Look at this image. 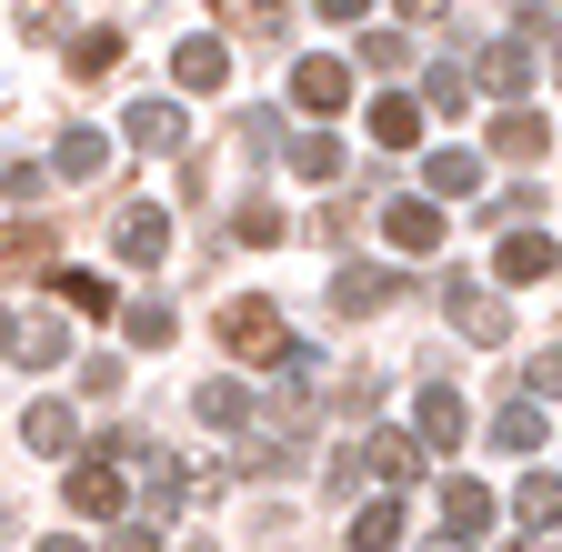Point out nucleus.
Masks as SVG:
<instances>
[{"mask_svg":"<svg viewBox=\"0 0 562 552\" xmlns=\"http://www.w3.org/2000/svg\"><path fill=\"white\" fill-rule=\"evenodd\" d=\"M222 341H232L241 362H271L281 341H292V331H281V302H271V292H232V302H222Z\"/></svg>","mask_w":562,"mask_h":552,"instance_id":"nucleus-1","label":"nucleus"},{"mask_svg":"<svg viewBox=\"0 0 562 552\" xmlns=\"http://www.w3.org/2000/svg\"><path fill=\"white\" fill-rule=\"evenodd\" d=\"M442 312H452V331H462V341H513L503 292H492V282H472V271H452V282H442Z\"/></svg>","mask_w":562,"mask_h":552,"instance_id":"nucleus-2","label":"nucleus"},{"mask_svg":"<svg viewBox=\"0 0 562 552\" xmlns=\"http://www.w3.org/2000/svg\"><path fill=\"white\" fill-rule=\"evenodd\" d=\"M111 251H121L131 271H151V261L171 251V212H161V201H121V222H111Z\"/></svg>","mask_w":562,"mask_h":552,"instance_id":"nucleus-3","label":"nucleus"},{"mask_svg":"<svg viewBox=\"0 0 562 552\" xmlns=\"http://www.w3.org/2000/svg\"><path fill=\"white\" fill-rule=\"evenodd\" d=\"M121 503H131L121 452H111V462H70V512H81V522H121Z\"/></svg>","mask_w":562,"mask_h":552,"instance_id":"nucleus-4","label":"nucleus"},{"mask_svg":"<svg viewBox=\"0 0 562 552\" xmlns=\"http://www.w3.org/2000/svg\"><path fill=\"white\" fill-rule=\"evenodd\" d=\"M542 142H552V121H542V111H522V101H503V111H492V161L532 171V161H542Z\"/></svg>","mask_w":562,"mask_h":552,"instance_id":"nucleus-5","label":"nucleus"},{"mask_svg":"<svg viewBox=\"0 0 562 552\" xmlns=\"http://www.w3.org/2000/svg\"><path fill=\"white\" fill-rule=\"evenodd\" d=\"M351 472H372V482H392V493H402V482L422 472V432H362Z\"/></svg>","mask_w":562,"mask_h":552,"instance_id":"nucleus-6","label":"nucleus"},{"mask_svg":"<svg viewBox=\"0 0 562 552\" xmlns=\"http://www.w3.org/2000/svg\"><path fill=\"white\" fill-rule=\"evenodd\" d=\"M171 81H181L191 101H211V91H222V81H232V50H222V41H211V31H201V41L181 31V50H171Z\"/></svg>","mask_w":562,"mask_h":552,"instance_id":"nucleus-7","label":"nucleus"},{"mask_svg":"<svg viewBox=\"0 0 562 552\" xmlns=\"http://www.w3.org/2000/svg\"><path fill=\"white\" fill-rule=\"evenodd\" d=\"M392 292H402V271H372V261H341V271H331V312H341V322H351V312H382Z\"/></svg>","mask_w":562,"mask_h":552,"instance_id":"nucleus-8","label":"nucleus"},{"mask_svg":"<svg viewBox=\"0 0 562 552\" xmlns=\"http://www.w3.org/2000/svg\"><path fill=\"white\" fill-rule=\"evenodd\" d=\"M292 101H302V111H341V101H351V60H331V50H312V60H302V71H292Z\"/></svg>","mask_w":562,"mask_h":552,"instance_id":"nucleus-9","label":"nucleus"},{"mask_svg":"<svg viewBox=\"0 0 562 552\" xmlns=\"http://www.w3.org/2000/svg\"><path fill=\"white\" fill-rule=\"evenodd\" d=\"M412 432L432 442V452H452V442H462V392H452V382H422V402H412Z\"/></svg>","mask_w":562,"mask_h":552,"instance_id":"nucleus-10","label":"nucleus"},{"mask_svg":"<svg viewBox=\"0 0 562 552\" xmlns=\"http://www.w3.org/2000/svg\"><path fill=\"white\" fill-rule=\"evenodd\" d=\"M382 232H392V251H402V261L442 251V212H432V201H392V212H382Z\"/></svg>","mask_w":562,"mask_h":552,"instance_id":"nucleus-11","label":"nucleus"},{"mask_svg":"<svg viewBox=\"0 0 562 552\" xmlns=\"http://www.w3.org/2000/svg\"><path fill=\"white\" fill-rule=\"evenodd\" d=\"M532 71H542V60H532V41H522V31L482 50V81H492V91H503V101H522V91H532Z\"/></svg>","mask_w":562,"mask_h":552,"instance_id":"nucleus-12","label":"nucleus"},{"mask_svg":"<svg viewBox=\"0 0 562 552\" xmlns=\"http://www.w3.org/2000/svg\"><path fill=\"white\" fill-rule=\"evenodd\" d=\"M121 131H131V151H181V142H191V121H181L171 101H140Z\"/></svg>","mask_w":562,"mask_h":552,"instance_id":"nucleus-13","label":"nucleus"},{"mask_svg":"<svg viewBox=\"0 0 562 552\" xmlns=\"http://www.w3.org/2000/svg\"><path fill=\"white\" fill-rule=\"evenodd\" d=\"M171 331H181V312H171L161 292H140V302L121 312V341H131V352H161V341H171Z\"/></svg>","mask_w":562,"mask_h":552,"instance_id":"nucleus-14","label":"nucleus"},{"mask_svg":"<svg viewBox=\"0 0 562 552\" xmlns=\"http://www.w3.org/2000/svg\"><path fill=\"white\" fill-rule=\"evenodd\" d=\"M372 142H382V151H412V142H422V101H412V91H382V101H372Z\"/></svg>","mask_w":562,"mask_h":552,"instance_id":"nucleus-15","label":"nucleus"},{"mask_svg":"<svg viewBox=\"0 0 562 552\" xmlns=\"http://www.w3.org/2000/svg\"><path fill=\"white\" fill-rule=\"evenodd\" d=\"M492 261H503V282H542V271H552V241H542L532 222H513V232H503V251H492Z\"/></svg>","mask_w":562,"mask_h":552,"instance_id":"nucleus-16","label":"nucleus"},{"mask_svg":"<svg viewBox=\"0 0 562 552\" xmlns=\"http://www.w3.org/2000/svg\"><path fill=\"white\" fill-rule=\"evenodd\" d=\"M513 522L562 532V482H552V472H522V482H513Z\"/></svg>","mask_w":562,"mask_h":552,"instance_id":"nucleus-17","label":"nucleus"},{"mask_svg":"<svg viewBox=\"0 0 562 552\" xmlns=\"http://www.w3.org/2000/svg\"><path fill=\"white\" fill-rule=\"evenodd\" d=\"M191 412H201L211 432H232V423H261V402H251L241 382H201V392H191Z\"/></svg>","mask_w":562,"mask_h":552,"instance_id":"nucleus-18","label":"nucleus"},{"mask_svg":"<svg viewBox=\"0 0 562 552\" xmlns=\"http://www.w3.org/2000/svg\"><path fill=\"white\" fill-rule=\"evenodd\" d=\"M21 442H31V452H70V442H81L70 402H31V412H21Z\"/></svg>","mask_w":562,"mask_h":552,"instance_id":"nucleus-19","label":"nucleus"},{"mask_svg":"<svg viewBox=\"0 0 562 552\" xmlns=\"http://www.w3.org/2000/svg\"><path fill=\"white\" fill-rule=\"evenodd\" d=\"M422 181H432V201H472V191H482V151H432V171H422Z\"/></svg>","mask_w":562,"mask_h":552,"instance_id":"nucleus-20","label":"nucleus"},{"mask_svg":"<svg viewBox=\"0 0 562 552\" xmlns=\"http://www.w3.org/2000/svg\"><path fill=\"white\" fill-rule=\"evenodd\" d=\"M281 161H292L302 181H331V171H341V142H331V131H292V142H281Z\"/></svg>","mask_w":562,"mask_h":552,"instance_id":"nucleus-21","label":"nucleus"},{"mask_svg":"<svg viewBox=\"0 0 562 552\" xmlns=\"http://www.w3.org/2000/svg\"><path fill=\"white\" fill-rule=\"evenodd\" d=\"M351 552H402V503H362L351 512Z\"/></svg>","mask_w":562,"mask_h":552,"instance_id":"nucleus-22","label":"nucleus"},{"mask_svg":"<svg viewBox=\"0 0 562 552\" xmlns=\"http://www.w3.org/2000/svg\"><path fill=\"white\" fill-rule=\"evenodd\" d=\"M121 31H70V71H81V81H101V71H121Z\"/></svg>","mask_w":562,"mask_h":552,"instance_id":"nucleus-23","label":"nucleus"},{"mask_svg":"<svg viewBox=\"0 0 562 552\" xmlns=\"http://www.w3.org/2000/svg\"><path fill=\"white\" fill-rule=\"evenodd\" d=\"M442 522H452V532H482V522H492V493L452 472V482H442Z\"/></svg>","mask_w":562,"mask_h":552,"instance_id":"nucleus-24","label":"nucleus"},{"mask_svg":"<svg viewBox=\"0 0 562 552\" xmlns=\"http://www.w3.org/2000/svg\"><path fill=\"white\" fill-rule=\"evenodd\" d=\"M50 292H60L70 312H91V322H111V282H101V271H50Z\"/></svg>","mask_w":562,"mask_h":552,"instance_id":"nucleus-25","label":"nucleus"},{"mask_svg":"<svg viewBox=\"0 0 562 552\" xmlns=\"http://www.w3.org/2000/svg\"><path fill=\"white\" fill-rule=\"evenodd\" d=\"M101 161H111V142H101V131H70V142L50 151V171H60V181H91Z\"/></svg>","mask_w":562,"mask_h":552,"instance_id":"nucleus-26","label":"nucleus"},{"mask_svg":"<svg viewBox=\"0 0 562 552\" xmlns=\"http://www.w3.org/2000/svg\"><path fill=\"white\" fill-rule=\"evenodd\" d=\"M492 442H503V452H542V412L532 402H503V412H492Z\"/></svg>","mask_w":562,"mask_h":552,"instance_id":"nucleus-27","label":"nucleus"},{"mask_svg":"<svg viewBox=\"0 0 562 552\" xmlns=\"http://www.w3.org/2000/svg\"><path fill=\"white\" fill-rule=\"evenodd\" d=\"M31 261H50V222H11L0 232V271H31Z\"/></svg>","mask_w":562,"mask_h":552,"instance_id":"nucleus-28","label":"nucleus"},{"mask_svg":"<svg viewBox=\"0 0 562 552\" xmlns=\"http://www.w3.org/2000/svg\"><path fill=\"white\" fill-rule=\"evenodd\" d=\"M60 352H70V331H60L50 312H31V322H21V362H60Z\"/></svg>","mask_w":562,"mask_h":552,"instance_id":"nucleus-29","label":"nucleus"},{"mask_svg":"<svg viewBox=\"0 0 562 552\" xmlns=\"http://www.w3.org/2000/svg\"><path fill=\"white\" fill-rule=\"evenodd\" d=\"M462 101H472V81L452 71V60H442V71H432V81H422V111H442V121H452Z\"/></svg>","mask_w":562,"mask_h":552,"instance_id":"nucleus-30","label":"nucleus"},{"mask_svg":"<svg viewBox=\"0 0 562 552\" xmlns=\"http://www.w3.org/2000/svg\"><path fill=\"white\" fill-rule=\"evenodd\" d=\"M50 181H60V171H50V161H11V171H0V191H11V201H41V191H50Z\"/></svg>","mask_w":562,"mask_h":552,"instance_id":"nucleus-31","label":"nucleus"},{"mask_svg":"<svg viewBox=\"0 0 562 552\" xmlns=\"http://www.w3.org/2000/svg\"><path fill=\"white\" fill-rule=\"evenodd\" d=\"M362 60H372V71H402V60H412V31H372Z\"/></svg>","mask_w":562,"mask_h":552,"instance_id":"nucleus-32","label":"nucleus"},{"mask_svg":"<svg viewBox=\"0 0 562 552\" xmlns=\"http://www.w3.org/2000/svg\"><path fill=\"white\" fill-rule=\"evenodd\" d=\"M222 11H232L241 31H281V11H292V0H222Z\"/></svg>","mask_w":562,"mask_h":552,"instance_id":"nucleus-33","label":"nucleus"},{"mask_svg":"<svg viewBox=\"0 0 562 552\" xmlns=\"http://www.w3.org/2000/svg\"><path fill=\"white\" fill-rule=\"evenodd\" d=\"M232 232H241V241H281V232H292V222H281V212H271V201H251V212H241Z\"/></svg>","mask_w":562,"mask_h":552,"instance_id":"nucleus-34","label":"nucleus"},{"mask_svg":"<svg viewBox=\"0 0 562 552\" xmlns=\"http://www.w3.org/2000/svg\"><path fill=\"white\" fill-rule=\"evenodd\" d=\"M522 382H532V392H542V402H562V352H542V362H532V372H522Z\"/></svg>","mask_w":562,"mask_h":552,"instance_id":"nucleus-35","label":"nucleus"},{"mask_svg":"<svg viewBox=\"0 0 562 552\" xmlns=\"http://www.w3.org/2000/svg\"><path fill=\"white\" fill-rule=\"evenodd\" d=\"M111 552H171V542H161L151 522H131V532H111Z\"/></svg>","mask_w":562,"mask_h":552,"instance_id":"nucleus-36","label":"nucleus"},{"mask_svg":"<svg viewBox=\"0 0 562 552\" xmlns=\"http://www.w3.org/2000/svg\"><path fill=\"white\" fill-rule=\"evenodd\" d=\"M312 11H322V21H341V31H351V21H362V11H372V0H312Z\"/></svg>","mask_w":562,"mask_h":552,"instance_id":"nucleus-37","label":"nucleus"},{"mask_svg":"<svg viewBox=\"0 0 562 552\" xmlns=\"http://www.w3.org/2000/svg\"><path fill=\"white\" fill-rule=\"evenodd\" d=\"M452 11V0H402V21H442Z\"/></svg>","mask_w":562,"mask_h":552,"instance_id":"nucleus-38","label":"nucleus"},{"mask_svg":"<svg viewBox=\"0 0 562 552\" xmlns=\"http://www.w3.org/2000/svg\"><path fill=\"white\" fill-rule=\"evenodd\" d=\"M11 352H21V322H11V312H0V362H11Z\"/></svg>","mask_w":562,"mask_h":552,"instance_id":"nucleus-39","label":"nucleus"},{"mask_svg":"<svg viewBox=\"0 0 562 552\" xmlns=\"http://www.w3.org/2000/svg\"><path fill=\"white\" fill-rule=\"evenodd\" d=\"M41 552H91V542H81V532H50V542H41Z\"/></svg>","mask_w":562,"mask_h":552,"instance_id":"nucleus-40","label":"nucleus"},{"mask_svg":"<svg viewBox=\"0 0 562 552\" xmlns=\"http://www.w3.org/2000/svg\"><path fill=\"white\" fill-rule=\"evenodd\" d=\"M432 552H472V542H462V532H452V542H432Z\"/></svg>","mask_w":562,"mask_h":552,"instance_id":"nucleus-41","label":"nucleus"},{"mask_svg":"<svg viewBox=\"0 0 562 552\" xmlns=\"http://www.w3.org/2000/svg\"><path fill=\"white\" fill-rule=\"evenodd\" d=\"M552 71H562V50H552Z\"/></svg>","mask_w":562,"mask_h":552,"instance_id":"nucleus-42","label":"nucleus"},{"mask_svg":"<svg viewBox=\"0 0 562 552\" xmlns=\"http://www.w3.org/2000/svg\"><path fill=\"white\" fill-rule=\"evenodd\" d=\"M513 552H532V542H513Z\"/></svg>","mask_w":562,"mask_h":552,"instance_id":"nucleus-43","label":"nucleus"}]
</instances>
